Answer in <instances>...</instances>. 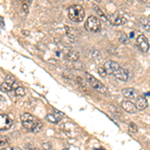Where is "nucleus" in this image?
I'll return each mask as SVG.
<instances>
[{
    "instance_id": "nucleus-7",
    "label": "nucleus",
    "mask_w": 150,
    "mask_h": 150,
    "mask_svg": "<svg viewBox=\"0 0 150 150\" xmlns=\"http://www.w3.org/2000/svg\"><path fill=\"white\" fill-rule=\"evenodd\" d=\"M104 69L106 70L107 74H114L118 69L120 68L119 64L115 61H112V60H108L104 63Z\"/></svg>"
},
{
    "instance_id": "nucleus-24",
    "label": "nucleus",
    "mask_w": 150,
    "mask_h": 150,
    "mask_svg": "<svg viewBox=\"0 0 150 150\" xmlns=\"http://www.w3.org/2000/svg\"><path fill=\"white\" fill-rule=\"evenodd\" d=\"M9 144V141L8 139H7L6 136H1V148L3 149V147H7Z\"/></svg>"
},
{
    "instance_id": "nucleus-20",
    "label": "nucleus",
    "mask_w": 150,
    "mask_h": 150,
    "mask_svg": "<svg viewBox=\"0 0 150 150\" xmlns=\"http://www.w3.org/2000/svg\"><path fill=\"white\" fill-rule=\"evenodd\" d=\"M66 31H67V36L71 39H74L76 37V31L73 28H70V27H66Z\"/></svg>"
},
{
    "instance_id": "nucleus-28",
    "label": "nucleus",
    "mask_w": 150,
    "mask_h": 150,
    "mask_svg": "<svg viewBox=\"0 0 150 150\" xmlns=\"http://www.w3.org/2000/svg\"><path fill=\"white\" fill-rule=\"evenodd\" d=\"M0 22H1V29L4 28V22H3V17H0Z\"/></svg>"
},
{
    "instance_id": "nucleus-11",
    "label": "nucleus",
    "mask_w": 150,
    "mask_h": 150,
    "mask_svg": "<svg viewBox=\"0 0 150 150\" xmlns=\"http://www.w3.org/2000/svg\"><path fill=\"white\" fill-rule=\"evenodd\" d=\"M114 76H115L116 78H117L118 80H120V81H127L128 79V76H129V73H128V71L126 70L125 68H122V67H120L119 69H118L117 71H116L115 73H114Z\"/></svg>"
},
{
    "instance_id": "nucleus-27",
    "label": "nucleus",
    "mask_w": 150,
    "mask_h": 150,
    "mask_svg": "<svg viewBox=\"0 0 150 150\" xmlns=\"http://www.w3.org/2000/svg\"><path fill=\"white\" fill-rule=\"evenodd\" d=\"M22 9H23V11H24L25 13L28 12V4H27L26 2H24L22 4Z\"/></svg>"
},
{
    "instance_id": "nucleus-29",
    "label": "nucleus",
    "mask_w": 150,
    "mask_h": 150,
    "mask_svg": "<svg viewBox=\"0 0 150 150\" xmlns=\"http://www.w3.org/2000/svg\"><path fill=\"white\" fill-rule=\"evenodd\" d=\"M134 35H135V32H130V38H134Z\"/></svg>"
},
{
    "instance_id": "nucleus-22",
    "label": "nucleus",
    "mask_w": 150,
    "mask_h": 150,
    "mask_svg": "<svg viewBox=\"0 0 150 150\" xmlns=\"http://www.w3.org/2000/svg\"><path fill=\"white\" fill-rule=\"evenodd\" d=\"M13 89V87L12 86H10L9 84H7L6 82L4 81V83H1V90L2 91H11V90Z\"/></svg>"
},
{
    "instance_id": "nucleus-8",
    "label": "nucleus",
    "mask_w": 150,
    "mask_h": 150,
    "mask_svg": "<svg viewBox=\"0 0 150 150\" xmlns=\"http://www.w3.org/2000/svg\"><path fill=\"white\" fill-rule=\"evenodd\" d=\"M108 21H109L112 25H114V26H120V25L124 24V23L126 22V19L124 18V17L114 13V14H110L109 16H108Z\"/></svg>"
},
{
    "instance_id": "nucleus-17",
    "label": "nucleus",
    "mask_w": 150,
    "mask_h": 150,
    "mask_svg": "<svg viewBox=\"0 0 150 150\" xmlns=\"http://www.w3.org/2000/svg\"><path fill=\"white\" fill-rule=\"evenodd\" d=\"M89 57L93 59H99L102 57L101 53L97 50V49H90L89 51Z\"/></svg>"
},
{
    "instance_id": "nucleus-23",
    "label": "nucleus",
    "mask_w": 150,
    "mask_h": 150,
    "mask_svg": "<svg viewBox=\"0 0 150 150\" xmlns=\"http://www.w3.org/2000/svg\"><path fill=\"white\" fill-rule=\"evenodd\" d=\"M119 41L121 43H124V44H127V43L129 42V38H128V36L126 34L122 33V34L120 35V37H119Z\"/></svg>"
},
{
    "instance_id": "nucleus-9",
    "label": "nucleus",
    "mask_w": 150,
    "mask_h": 150,
    "mask_svg": "<svg viewBox=\"0 0 150 150\" xmlns=\"http://www.w3.org/2000/svg\"><path fill=\"white\" fill-rule=\"evenodd\" d=\"M55 113H48L46 115V119L47 121L51 122V123H58L59 121H60L61 119H62L63 117V113L60 111H58V110H54Z\"/></svg>"
},
{
    "instance_id": "nucleus-18",
    "label": "nucleus",
    "mask_w": 150,
    "mask_h": 150,
    "mask_svg": "<svg viewBox=\"0 0 150 150\" xmlns=\"http://www.w3.org/2000/svg\"><path fill=\"white\" fill-rule=\"evenodd\" d=\"M93 8H94V10H95V12L97 13L98 15L100 16V18L102 19V20H104V21H108V18H107V16H106L105 14L103 13V11L101 10V9L99 8V7L97 6V5H93Z\"/></svg>"
},
{
    "instance_id": "nucleus-30",
    "label": "nucleus",
    "mask_w": 150,
    "mask_h": 150,
    "mask_svg": "<svg viewBox=\"0 0 150 150\" xmlns=\"http://www.w3.org/2000/svg\"><path fill=\"white\" fill-rule=\"evenodd\" d=\"M11 150H21L20 148H18V147H14V148H12Z\"/></svg>"
},
{
    "instance_id": "nucleus-19",
    "label": "nucleus",
    "mask_w": 150,
    "mask_h": 150,
    "mask_svg": "<svg viewBox=\"0 0 150 150\" xmlns=\"http://www.w3.org/2000/svg\"><path fill=\"white\" fill-rule=\"evenodd\" d=\"M128 131H129L130 134H136L138 132L137 125L135 123H133V122L129 123V125H128Z\"/></svg>"
},
{
    "instance_id": "nucleus-10",
    "label": "nucleus",
    "mask_w": 150,
    "mask_h": 150,
    "mask_svg": "<svg viewBox=\"0 0 150 150\" xmlns=\"http://www.w3.org/2000/svg\"><path fill=\"white\" fill-rule=\"evenodd\" d=\"M121 106L126 112L128 113H131V114H135L137 112V107L136 105L133 103V102L129 101V100H125V101H122L121 103Z\"/></svg>"
},
{
    "instance_id": "nucleus-33",
    "label": "nucleus",
    "mask_w": 150,
    "mask_h": 150,
    "mask_svg": "<svg viewBox=\"0 0 150 150\" xmlns=\"http://www.w3.org/2000/svg\"><path fill=\"white\" fill-rule=\"evenodd\" d=\"M62 150H68V149H62Z\"/></svg>"
},
{
    "instance_id": "nucleus-3",
    "label": "nucleus",
    "mask_w": 150,
    "mask_h": 150,
    "mask_svg": "<svg viewBox=\"0 0 150 150\" xmlns=\"http://www.w3.org/2000/svg\"><path fill=\"white\" fill-rule=\"evenodd\" d=\"M85 29L87 31H89V32H93V33H96V32H98V31H100V29H101L100 20L97 17L93 16V15L89 16L86 19Z\"/></svg>"
},
{
    "instance_id": "nucleus-1",
    "label": "nucleus",
    "mask_w": 150,
    "mask_h": 150,
    "mask_svg": "<svg viewBox=\"0 0 150 150\" xmlns=\"http://www.w3.org/2000/svg\"><path fill=\"white\" fill-rule=\"evenodd\" d=\"M20 119L22 122V125L25 129L28 131L34 132V133H38L41 131L43 127V124L41 121H39L36 117L31 115L30 113H22L20 115Z\"/></svg>"
},
{
    "instance_id": "nucleus-15",
    "label": "nucleus",
    "mask_w": 150,
    "mask_h": 150,
    "mask_svg": "<svg viewBox=\"0 0 150 150\" xmlns=\"http://www.w3.org/2000/svg\"><path fill=\"white\" fill-rule=\"evenodd\" d=\"M139 22H140V24H141V26L143 27L145 30L150 31V19L146 18V17H142L139 20Z\"/></svg>"
},
{
    "instance_id": "nucleus-16",
    "label": "nucleus",
    "mask_w": 150,
    "mask_h": 150,
    "mask_svg": "<svg viewBox=\"0 0 150 150\" xmlns=\"http://www.w3.org/2000/svg\"><path fill=\"white\" fill-rule=\"evenodd\" d=\"M5 82H6L7 84H9L10 86H12L14 89H16L18 86H17V82L15 81L14 77L13 76H11V75H7L6 77H5Z\"/></svg>"
},
{
    "instance_id": "nucleus-31",
    "label": "nucleus",
    "mask_w": 150,
    "mask_h": 150,
    "mask_svg": "<svg viewBox=\"0 0 150 150\" xmlns=\"http://www.w3.org/2000/svg\"><path fill=\"white\" fill-rule=\"evenodd\" d=\"M94 150H105L104 148H95Z\"/></svg>"
},
{
    "instance_id": "nucleus-14",
    "label": "nucleus",
    "mask_w": 150,
    "mask_h": 150,
    "mask_svg": "<svg viewBox=\"0 0 150 150\" xmlns=\"http://www.w3.org/2000/svg\"><path fill=\"white\" fill-rule=\"evenodd\" d=\"M65 58L75 62V61H77L79 59V53L75 50H68L65 53Z\"/></svg>"
},
{
    "instance_id": "nucleus-6",
    "label": "nucleus",
    "mask_w": 150,
    "mask_h": 150,
    "mask_svg": "<svg viewBox=\"0 0 150 150\" xmlns=\"http://www.w3.org/2000/svg\"><path fill=\"white\" fill-rule=\"evenodd\" d=\"M12 126V120L10 119L8 115L6 114H0V128L2 131L8 130Z\"/></svg>"
},
{
    "instance_id": "nucleus-25",
    "label": "nucleus",
    "mask_w": 150,
    "mask_h": 150,
    "mask_svg": "<svg viewBox=\"0 0 150 150\" xmlns=\"http://www.w3.org/2000/svg\"><path fill=\"white\" fill-rule=\"evenodd\" d=\"M98 73H99V75L102 76V77H105L106 75H107V72H106V70L104 69V67H99V68H98Z\"/></svg>"
},
{
    "instance_id": "nucleus-13",
    "label": "nucleus",
    "mask_w": 150,
    "mask_h": 150,
    "mask_svg": "<svg viewBox=\"0 0 150 150\" xmlns=\"http://www.w3.org/2000/svg\"><path fill=\"white\" fill-rule=\"evenodd\" d=\"M135 105H136V107H137L138 110H144L148 106V101L145 97L140 96V97H138L137 100H136Z\"/></svg>"
},
{
    "instance_id": "nucleus-21",
    "label": "nucleus",
    "mask_w": 150,
    "mask_h": 150,
    "mask_svg": "<svg viewBox=\"0 0 150 150\" xmlns=\"http://www.w3.org/2000/svg\"><path fill=\"white\" fill-rule=\"evenodd\" d=\"M25 93H26V90H25V88L22 87V86H18V87L15 89V94H16L17 96H24Z\"/></svg>"
},
{
    "instance_id": "nucleus-4",
    "label": "nucleus",
    "mask_w": 150,
    "mask_h": 150,
    "mask_svg": "<svg viewBox=\"0 0 150 150\" xmlns=\"http://www.w3.org/2000/svg\"><path fill=\"white\" fill-rule=\"evenodd\" d=\"M85 76H86V78H87L88 83L92 86V88H93L95 91L99 92V93H106L107 88H106V86L104 85L103 83H101L100 81H98V80L96 79L94 76H92V75L89 74L88 72L85 73Z\"/></svg>"
},
{
    "instance_id": "nucleus-5",
    "label": "nucleus",
    "mask_w": 150,
    "mask_h": 150,
    "mask_svg": "<svg viewBox=\"0 0 150 150\" xmlns=\"http://www.w3.org/2000/svg\"><path fill=\"white\" fill-rule=\"evenodd\" d=\"M136 44H137L138 48H139L142 52H148V51H149V47H150L149 41H148V39L146 38L144 35L140 34L136 37Z\"/></svg>"
},
{
    "instance_id": "nucleus-12",
    "label": "nucleus",
    "mask_w": 150,
    "mask_h": 150,
    "mask_svg": "<svg viewBox=\"0 0 150 150\" xmlns=\"http://www.w3.org/2000/svg\"><path fill=\"white\" fill-rule=\"evenodd\" d=\"M122 94L124 95V97L128 98V99H135L138 96V92L134 88L131 87H127L122 89Z\"/></svg>"
},
{
    "instance_id": "nucleus-26",
    "label": "nucleus",
    "mask_w": 150,
    "mask_h": 150,
    "mask_svg": "<svg viewBox=\"0 0 150 150\" xmlns=\"http://www.w3.org/2000/svg\"><path fill=\"white\" fill-rule=\"evenodd\" d=\"M42 148L44 150H52V146H51V144L48 143V142H44V143H42Z\"/></svg>"
},
{
    "instance_id": "nucleus-32",
    "label": "nucleus",
    "mask_w": 150,
    "mask_h": 150,
    "mask_svg": "<svg viewBox=\"0 0 150 150\" xmlns=\"http://www.w3.org/2000/svg\"><path fill=\"white\" fill-rule=\"evenodd\" d=\"M23 33H24V35H29V32H27V31H23Z\"/></svg>"
},
{
    "instance_id": "nucleus-2",
    "label": "nucleus",
    "mask_w": 150,
    "mask_h": 150,
    "mask_svg": "<svg viewBox=\"0 0 150 150\" xmlns=\"http://www.w3.org/2000/svg\"><path fill=\"white\" fill-rule=\"evenodd\" d=\"M84 16H85V11L81 5L74 4L68 8V17L70 20L74 22H81L83 21Z\"/></svg>"
}]
</instances>
